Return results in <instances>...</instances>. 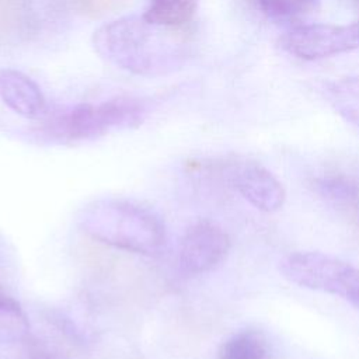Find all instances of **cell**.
Segmentation results:
<instances>
[{"label": "cell", "mask_w": 359, "mask_h": 359, "mask_svg": "<svg viewBox=\"0 0 359 359\" xmlns=\"http://www.w3.org/2000/svg\"><path fill=\"white\" fill-rule=\"evenodd\" d=\"M93 45L108 63L144 77L172 73L185 59V48L174 29L143 15H125L101 25L93 35Z\"/></svg>", "instance_id": "cell-1"}, {"label": "cell", "mask_w": 359, "mask_h": 359, "mask_svg": "<svg viewBox=\"0 0 359 359\" xmlns=\"http://www.w3.org/2000/svg\"><path fill=\"white\" fill-rule=\"evenodd\" d=\"M77 224L93 240L142 255L158 254L167 241L163 219L150 208L123 198H100L77 213Z\"/></svg>", "instance_id": "cell-2"}, {"label": "cell", "mask_w": 359, "mask_h": 359, "mask_svg": "<svg viewBox=\"0 0 359 359\" xmlns=\"http://www.w3.org/2000/svg\"><path fill=\"white\" fill-rule=\"evenodd\" d=\"M149 104L136 97H114L98 104H79L56 114L45 125L46 135L62 143L97 139L108 132L143 123Z\"/></svg>", "instance_id": "cell-3"}, {"label": "cell", "mask_w": 359, "mask_h": 359, "mask_svg": "<svg viewBox=\"0 0 359 359\" xmlns=\"http://www.w3.org/2000/svg\"><path fill=\"white\" fill-rule=\"evenodd\" d=\"M279 272L300 287L337 296L359 309V268L320 251H293L279 261Z\"/></svg>", "instance_id": "cell-4"}, {"label": "cell", "mask_w": 359, "mask_h": 359, "mask_svg": "<svg viewBox=\"0 0 359 359\" xmlns=\"http://www.w3.org/2000/svg\"><path fill=\"white\" fill-rule=\"evenodd\" d=\"M279 46L299 59L316 60L359 49V22L299 25L279 38Z\"/></svg>", "instance_id": "cell-5"}, {"label": "cell", "mask_w": 359, "mask_h": 359, "mask_svg": "<svg viewBox=\"0 0 359 359\" xmlns=\"http://www.w3.org/2000/svg\"><path fill=\"white\" fill-rule=\"evenodd\" d=\"M229 250V234L213 222L199 220L189 226L180 240V266L188 275L209 272L226 258Z\"/></svg>", "instance_id": "cell-6"}, {"label": "cell", "mask_w": 359, "mask_h": 359, "mask_svg": "<svg viewBox=\"0 0 359 359\" xmlns=\"http://www.w3.org/2000/svg\"><path fill=\"white\" fill-rule=\"evenodd\" d=\"M224 175L231 187L254 208L272 213L285 203V188L264 165L248 160H234L224 165Z\"/></svg>", "instance_id": "cell-7"}, {"label": "cell", "mask_w": 359, "mask_h": 359, "mask_svg": "<svg viewBox=\"0 0 359 359\" xmlns=\"http://www.w3.org/2000/svg\"><path fill=\"white\" fill-rule=\"evenodd\" d=\"M0 98L15 114L36 119L46 114V98L41 87L15 69H0Z\"/></svg>", "instance_id": "cell-8"}, {"label": "cell", "mask_w": 359, "mask_h": 359, "mask_svg": "<svg viewBox=\"0 0 359 359\" xmlns=\"http://www.w3.org/2000/svg\"><path fill=\"white\" fill-rule=\"evenodd\" d=\"M316 192L332 208L359 224V181L345 174H327L314 180Z\"/></svg>", "instance_id": "cell-9"}, {"label": "cell", "mask_w": 359, "mask_h": 359, "mask_svg": "<svg viewBox=\"0 0 359 359\" xmlns=\"http://www.w3.org/2000/svg\"><path fill=\"white\" fill-rule=\"evenodd\" d=\"M199 0H149L143 17L157 25L181 28L192 21Z\"/></svg>", "instance_id": "cell-10"}, {"label": "cell", "mask_w": 359, "mask_h": 359, "mask_svg": "<svg viewBox=\"0 0 359 359\" xmlns=\"http://www.w3.org/2000/svg\"><path fill=\"white\" fill-rule=\"evenodd\" d=\"M217 359H272V355L262 334L244 330L223 342Z\"/></svg>", "instance_id": "cell-11"}, {"label": "cell", "mask_w": 359, "mask_h": 359, "mask_svg": "<svg viewBox=\"0 0 359 359\" xmlns=\"http://www.w3.org/2000/svg\"><path fill=\"white\" fill-rule=\"evenodd\" d=\"M327 95L334 109L359 128V76L334 81L327 88Z\"/></svg>", "instance_id": "cell-12"}, {"label": "cell", "mask_w": 359, "mask_h": 359, "mask_svg": "<svg viewBox=\"0 0 359 359\" xmlns=\"http://www.w3.org/2000/svg\"><path fill=\"white\" fill-rule=\"evenodd\" d=\"M29 334L28 318L21 306L10 297L0 296V344H17Z\"/></svg>", "instance_id": "cell-13"}, {"label": "cell", "mask_w": 359, "mask_h": 359, "mask_svg": "<svg viewBox=\"0 0 359 359\" xmlns=\"http://www.w3.org/2000/svg\"><path fill=\"white\" fill-rule=\"evenodd\" d=\"M261 10L275 20H289L314 11L320 0H258Z\"/></svg>", "instance_id": "cell-14"}, {"label": "cell", "mask_w": 359, "mask_h": 359, "mask_svg": "<svg viewBox=\"0 0 359 359\" xmlns=\"http://www.w3.org/2000/svg\"><path fill=\"white\" fill-rule=\"evenodd\" d=\"M126 0H80L83 8L91 14H104L111 10L119 8Z\"/></svg>", "instance_id": "cell-15"}, {"label": "cell", "mask_w": 359, "mask_h": 359, "mask_svg": "<svg viewBox=\"0 0 359 359\" xmlns=\"http://www.w3.org/2000/svg\"><path fill=\"white\" fill-rule=\"evenodd\" d=\"M22 359H56V358L49 351H46L41 346L32 345L25 351Z\"/></svg>", "instance_id": "cell-16"}, {"label": "cell", "mask_w": 359, "mask_h": 359, "mask_svg": "<svg viewBox=\"0 0 359 359\" xmlns=\"http://www.w3.org/2000/svg\"><path fill=\"white\" fill-rule=\"evenodd\" d=\"M358 1H359V0H358Z\"/></svg>", "instance_id": "cell-17"}]
</instances>
